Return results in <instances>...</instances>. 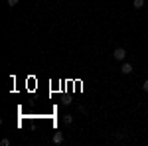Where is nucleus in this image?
Segmentation results:
<instances>
[{"mask_svg":"<svg viewBox=\"0 0 148 146\" xmlns=\"http://www.w3.org/2000/svg\"><path fill=\"white\" fill-rule=\"evenodd\" d=\"M113 57L116 59V61H123V59L126 57V51H125V47H116V49L113 51Z\"/></svg>","mask_w":148,"mask_h":146,"instance_id":"1","label":"nucleus"},{"mask_svg":"<svg viewBox=\"0 0 148 146\" xmlns=\"http://www.w3.org/2000/svg\"><path fill=\"white\" fill-rule=\"evenodd\" d=\"M51 142H53V144H61V142H63V134H61V132H56L53 138H51Z\"/></svg>","mask_w":148,"mask_h":146,"instance_id":"2","label":"nucleus"},{"mask_svg":"<svg viewBox=\"0 0 148 146\" xmlns=\"http://www.w3.org/2000/svg\"><path fill=\"white\" fill-rule=\"evenodd\" d=\"M121 71H123L125 75H128V73H132V65H130V63H123V67H121Z\"/></svg>","mask_w":148,"mask_h":146,"instance_id":"3","label":"nucleus"},{"mask_svg":"<svg viewBox=\"0 0 148 146\" xmlns=\"http://www.w3.org/2000/svg\"><path fill=\"white\" fill-rule=\"evenodd\" d=\"M63 123L69 126V124L73 123V114H63Z\"/></svg>","mask_w":148,"mask_h":146,"instance_id":"4","label":"nucleus"},{"mask_svg":"<svg viewBox=\"0 0 148 146\" xmlns=\"http://www.w3.org/2000/svg\"><path fill=\"white\" fill-rule=\"evenodd\" d=\"M132 6H134L136 10H140V8L144 6V0H134V2H132Z\"/></svg>","mask_w":148,"mask_h":146,"instance_id":"5","label":"nucleus"},{"mask_svg":"<svg viewBox=\"0 0 148 146\" xmlns=\"http://www.w3.org/2000/svg\"><path fill=\"white\" fill-rule=\"evenodd\" d=\"M0 144H2V146H10V140H8V138H2V142H0Z\"/></svg>","mask_w":148,"mask_h":146,"instance_id":"6","label":"nucleus"},{"mask_svg":"<svg viewBox=\"0 0 148 146\" xmlns=\"http://www.w3.org/2000/svg\"><path fill=\"white\" fill-rule=\"evenodd\" d=\"M16 4H18V0H8V6H10V8H14Z\"/></svg>","mask_w":148,"mask_h":146,"instance_id":"7","label":"nucleus"},{"mask_svg":"<svg viewBox=\"0 0 148 146\" xmlns=\"http://www.w3.org/2000/svg\"><path fill=\"white\" fill-rule=\"evenodd\" d=\"M142 89H144V91H146V93H148V79H146V81H144V83H142Z\"/></svg>","mask_w":148,"mask_h":146,"instance_id":"8","label":"nucleus"}]
</instances>
